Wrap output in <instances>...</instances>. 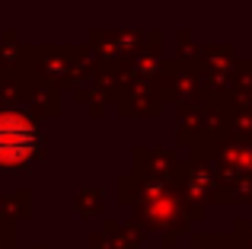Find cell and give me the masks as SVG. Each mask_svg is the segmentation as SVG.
Segmentation results:
<instances>
[{"instance_id":"6da1fadb","label":"cell","mask_w":252,"mask_h":249,"mask_svg":"<svg viewBox=\"0 0 252 249\" xmlns=\"http://www.w3.org/2000/svg\"><path fill=\"white\" fill-rule=\"evenodd\" d=\"M32 150V128L19 119H0V160L16 163Z\"/></svg>"}]
</instances>
